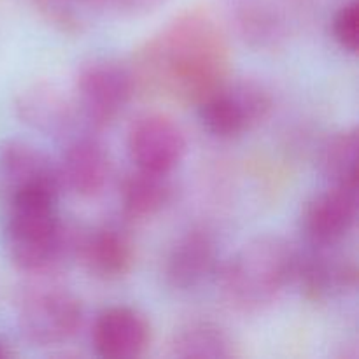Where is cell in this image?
<instances>
[{
  "mask_svg": "<svg viewBox=\"0 0 359 359\" xmlns=\"http://www.w3.org/2000/svg\"><path fill=\"white\" fill-rule=\"evenodd\" d=\"M231 49L212 13L186 9L151 35L128 63L135 93L198 105L230 77Z\"/></svg>",
  "mask_w": 359,
  "mask_h": 359,
  "instance_id": "obj_1",
  "label": "cell"
},
{
  "mask_svg": "<svg viewBox=\"0 0 359 359\" xmlns=\"http://www.w3.org/2000/svg\"><path fill=\"white\" fill-rule=\"evenodd\" d=\"M58 195L55 189H34L6 202L7 255L21 272L44 276L74 258L76 228L60 219Z\"/></svg>",
  "mask_w": 359,
  "mask_h": 359,
  "instance_id": "obj_2",
  "label": "cell"
},
{
  "mask_svg": "<svg viewBox=\"0 0 359 359\" xmlns=\"http://www.w3.org/2000/svg\"><path fill=\"white\" fill-rule=\"evenodd\" d=\"M297 249L279 235H259L245 242L219 270V291L230 309L259 314L272 307L293 283Z\"/></svg>",
  "mask_w": 359,
  "mask_h": 359,
  "instance_id": "obj_3",
  "label": "cell"
},
{
  "mask_svg": "<svg viewBox=\"0 0 359 359\" xmlns=\"http://www.w3.org/2000/svg\"><path fill=\"white\" fill-rule=\"evenodd\" d=\"M198 119L209 135L221 140L238 139L270 116L273 98L269 88L255 79L228 77L198 105Z\"/></svg>",
  "mask_w": 359,
  "mask_h": 359,
  "instance_id": "obj_4",
  "label": "cell"
},
{
  "mask_svg": "<svg viewBox=\"0 0 359 359\" xmlns=\"http://www.w3.org/2000/svg\"><path fill=\"white\" fill-rule=\"evenodd\" d=\"M135 95L132 72L114 58H91L79 67L74 81L77 114L90 128L102 130L116 121Z\"/></svg>",
  "mask_w": 359,
  "mask_h": 359,
  "instance_id": "obj_5",
  "label": "cell"
},
{
  "mask_svg": "<svg viewBox=\"0 0 359 359\" xmlns=\"http://www.w3.org/2000/svg\"><path fill=\"white\" fill-rule=\"evenodd\" d=\"M18 328L28 344L62 346L83 326L84 309L72 291L60 286L32 287L18 304Z\"/></svg>",
  "mask_w": 359,
  "mask_h": 359,
  "instance_id": "obj_6",
  "label": "cell"
},
{
  "mask_svg": "<svg viewBox=\"0 0 359 359\" xmlns=\"http://www.w3.org/2000/svg\"><path fill=\"white\" fill-rule=\"evenodd\" d=\"M309 0H226L231 28L258 51L284 48L304 27Z\"/></svg>",
  "mask_w": 359,
  "mask_h": 359,
  "instance_id": "obj_7",
  "label": "cell"
},
{
  "mask_svg": "<svg viewBox=\"0 0 359 359\" xmlns=\"http://www.w3.org/2000/svg\"><path fill=\"white\" fill-rule=\"evenodd\" d=\"M126 149L137 168L172 174L188 153V139L182 126L172 116L146 112L130 125Z\"/></svg>",
  "mask_w": 359,
  "mask_h": 359,
  "instance_id": "obj_8",
  "label": "cell"
},
{
  "mask_svg": "<svg viewBox=\"0 0 359 359\" xmlns=\"http://www.w3.org/2000/svg\"><path fill=\"white\" fill-rule=\"evenodd\" d=\"M219 249L210 230L193 226L182 231L163 258V280L177 293H189L209 280L217 270Z\"/></svg>",
  "mask_w": 359,
  "mask_h": 359,
  "instance_id": "obj_9",
  "label": "cell"
},
{
  "mask_svg": "<svg viewBox=\"0 0 359 359\" xmlns=\"http://www.w3.org/2000/svg\"><path fill=\"white\" fill-rule=\"evenodd\" d=\"M91 277L105 283L119 280L132 272L135 248L125 230L114 224L77 230L74 258Z\"/></svg>",
  "mask_w": 359,
  "mask_h": 359,
  "instance_id": "obj_10",
  "label": "cell"
},
{
  "mask_svg": "<svg viewBox=\"0 0 359 359\" xmlns=\"http://www.w3.org/2000/svg\"><path fill=\"white\" fill-rule=\"evenodd\" d=\"M358 188L333 186L305 203L302 230L311 245L337 248L356 226Z\"/></svg>",
  "mask_w": 359,
  "mask_h": 359,
  "instance_id": "obj_11",
  "label": "cell"
},
{
  "mask_svg": "<svg viewBox=\"0 0 359 359\" xmlns=\"http://www.w3.org/2000/svg\"><path fill=\"white\" fill-rule=\"evenodd\" d=\"M293 283H298L305 298L312 302H330L353 291L358 284L354 259L340 255L335 248L311 245V251L298 252Z\"/></svg>",
  "mask_w": 359,
  "mask_h": 359,
  "instance_id": "obj_12",
  "label": "cell"
},
{
  "mask_svg": "<svg viewBox=\"0 0 359 359\" xmlns=\"http://www.w3.org/2000/svg\"><path fill=\"white\" fill-rule=\"evenodd\" d=\"M167 0H34L41 16L62 34L77 35L97 18H142L160 9Z\"/></svg>",
  "mask_w": 359,
  "mask_h": 359,
  "instance_id": "obj_13",
  "label": "cell"
},
{
  "mask_svg": "<svg viewBox=\"0 0 359 359\" xmlns=\"http://www.w3.org/2000/svg\"><path fill=\"white\" fill-rule=\"evenodd\" d=\"M34 189H62L56 163L27 140H6L0 146V196L9 202Z\"/></svg>",
  "mask_w": 359,
  "mask_h": 359,
  "instance_id": "obj_14",
  "label": "cell"
},
{
  "mask_svg": "<svg viewBox=\"0 0 359 359\" xmlns=\"http://www.w3.org/2000/svg\"><path fill=\"white\" fill-rule=\"evenodd\" d=\"M91 344L102 358H140L151 344V325L139 309L114 305L97 316L91 328Z\"/></svg>",
  "mask_w": 359,
  "mask_h": 359,
  "instance_id": "obj_15",
  "label": "cell"
},
{
  "mask_svg": "<svg viewBox=\"0 0 359 359\" xmlns=\"http://www.w3.org/2000/svg\"><path fill=\"white\" fill-rule=\"evenodd\" d=\"M62 188L81 198H95L107 186L112 163L109 151L93 137H76L56 165Z\"/></svg>",
  "mask_w": 359,
  "mask_h": 359,
  "instance_id": "obj_16",
  "label": "cell"
},
{
  "mask_svg": "<svg viewBox=\"0 0 359 359\" xmlns=\"http://www.w3.org/2000/svg\"><path fill=\"white\" fill-rule=\"evenodd\" d=\"M14 109L21 123L44 135L65 137L79 123L74 98L46 81L23 88L18 93Z\"/></svg>",
  "mask_w": 359,
  "mask_h": 359,
  "instance_id": "obj_17",
  "label": "cell"
},
{
  "mask_svg": "<svg viewBox=\"0 0 359 359\" xmlns=\"http://www.w3.org/2000/svg\"><path fill=\"white\" fill-rule=\"evenodd\" d=\"M174 193L170 174H158L135 167L123 177L119 202L126 217L144 221L163 212L174 200Z\"/></svg>",
  "mask_w": 359,
  "mask_h": 359,
  "instance_id": "obj_18",
  "label": "cell"
},
{
  "mask_svg": "<svg viewBox=\"0 0 359 359\" xmlns=\"http://www.w3.org/2000/svg\"><path fill=\"white\" fill-rule=\"evenodd\" d=\"M237 354L233 337L209 319L184 323L168 340V356L175 359H230Z\"/></svg>",
  "mask_w": 359,
  "mask_h": 359,
  "instance_id": "obj_19",
  "label": "cell"
},
{
  "mask_svg": "<svg viewBox=\"0 0 359 359\" xmlns=\"http://www.w3.org/2000/svg\"><path fill=\"white\" fill-rule=\"evenodd\" d=\"M358 130L344 128L333 133L321 149V170L330 184L358 188Z\"/></svg>",
  "mask_w": 359,
  "mask_h": 359,
  "instance_id": "obj_20",
  "label": "cell"
},
{
  "mask_svg": "<svg viewBox=\"0 0 359 359\" xmlns=\"http://www.w3.org/2000/svg\"><path fill=\"white\" fill-rule=\"evenodd\" d=\"M359 4L358 0L344 4L335 13L332 20L333 41L340 46V49L349 55L358 53L359 42Z\"/></svg>",
  "mask_w": 359,
  "mask_h": 359,
  "instance_id": "obj_21",
  "label": "cell"
},
{
  "mask_svg": "<svg viewBox=\"0 0 359 359\" xmlns=\"http://www.w3.org/2000/svg\"><path fill=\"white\" fill-rule=\"evenodd\" d=\"M11 356H14V353L11 351L9 344H6L4 340H0V359H7Z\"/></svg>",
  "mask_w": 359,
  "mask_h": 359,
  "instance_id": "obj_22",
  "label": "cell"
}]
</instances>
